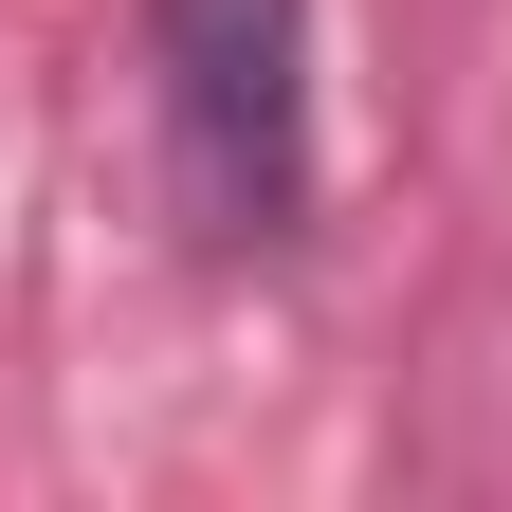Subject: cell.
<instances>
[{"instance_id": "1", "label": "cell", "mask_w": 512, "mask_h": 512, "mask_svg": "<svg viewBox=\"0 0 512 512\" xmlns=\"http://www.w3.org/2000/svg\"><path fill=\"white\" fill-rule=\"evenodd\" d=\"M147 19H165V110H183L202 220L275 238L311 202V0H147Z\"/></svg>"}]
</instances>
